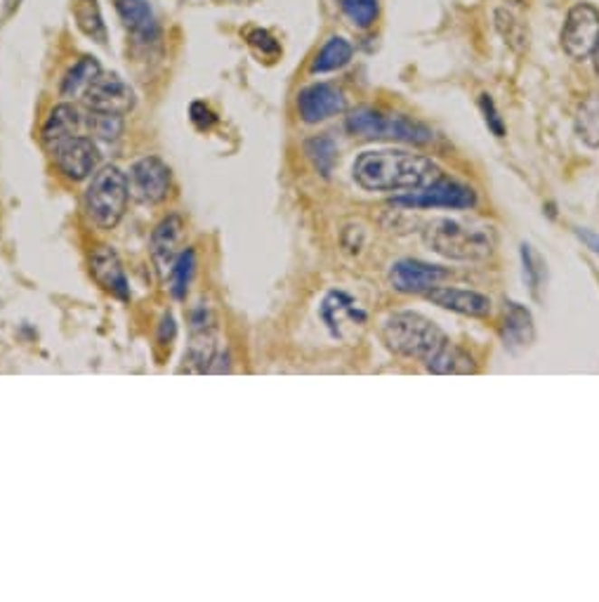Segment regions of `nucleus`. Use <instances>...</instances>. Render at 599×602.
Returning <instances> with one entry per match:
<instances>
[{"mask_svg":"<svg viewBox=\"0 0 599 602\" xmlns=\"http://www.w3.org/2000/svg\"><path fill=\"white\" fill-rule=\"evenodd\" d=\"M248 41H251V45H255V48L262 50V54H276L279 53V43L274 41V38L267 33V31H252L251 36H248Z\"/></svg>","mask_w":599,"mask_h":602,"instance_id":"nucleus-31","label":"nucleus"},{"mask_svg":"<svg viewBox=\"0 0 599 602\" xmlns=\"http://www.w3.org/2000/svg\"><path fill=\"white\" fill-rule=\"evenodd\" d=\"M119 17L130 33L139 38H151L157 33V22L149 0H116Z\"/></svg>","mask_w":599,"mask_h":602,"instance_id":"nucleus-19","label":"nucleus"},{"mask_svg":"<svg viewBox=\"0 0 599 602\" xmlns=\"http://www.w3.org/2000/svg\"><path fill=\"white\" fill-rule=\"evenodd\" d=\"M352 60V45H349L345 38L333 36L324 48L319 50V54L312 62V72L314 73H324V72H336V69L345 67L347 62Z\"/></svg>","mask_w":599,"mask_h":602,"instance_id":"nucleus-22","label":"nucleus"},{"mask_svg":"<svg viewBox=\"0 0 599 602\" xmlns=\"http://www.w3.org/2000/svg\"><path fill=\"white\" fill-rule=\"evenodd\" d=\"M385 343L404 357L425 361V367L449 345L437 324L418 312H396L385 321Z\"/></svg>","mask_w":599,"mask_h":602,"instance_id":"nucleus-2","label":"nucleus"},{"mask_svg":"<svg viewBox=\"0 0 599 602\" xmlns=\"http://www.w3.org/2000/svg\"><path fill=\"white\" fill-rule=\"evenodd\" d=\"M194 267H196V255L194 251H182L175 260L173 270H170V277H173V295L175 298H185L186 289H189V283H192L194 277Z\"/></svg>","mask_w":599,"mask_h":602,"instance_id":"nucleus-27","label":"nucleus"},{"mask_svg":"<svg viewBox=\"0 0 599 602\" xmlns=\"http://www.w3.org/2000/svg\"><path fill=\"white\" fill-rule=\"evenodd\" d=\"M345 95L330 83H314L298 95V111L305 123H319L345 111Z\"/></svg>","mask_w":599,"mask_h":602,"instance_id":"nucleus-12","label":"nucleus"},{"mask_svg":"<svg viewBox=\"0 0 599 602\" xmlns=\"http://www.w3.org/2000/svg\"><path fill=\"white\" fill-rule=\"evenodd\" d=\"M54 161L69 180H83L95 170L100 151L90 138H69L54 147Z\"/></svg>","mask_w":599,"mask_h":602,"instance_id":"nucleus-10","label":"nucleus"},{"mask_svg":"<svg viewBox=\"0 0 599 602\" xmlns=\"http://www.w3.org/2000/svg\"><path fill=\"white\" fill-rule=\"evenodd\" d=\"M92 274H95L97 283L107 289L109 293L119 295V298H128L130 289H128L126 272L120 267L119 255L109 246H100L92 253Z\"/></svg>","mask_w":599,"mask_h":602,"instance_id":"nucleus-16","label":"nucleus"},{"mask_svg":"<svg viewBox=\"0 0 599 602\" xmlns=\"http://www.w3.org/2000/svg\"><path fill=\"white\" fill-rule=\"evenodd\" d=\"M480 104H481V109H484L486 123H489V128H491V130L498 135V138H503V133H505L503 120L498 119V111H496V107H493V100H491V97H489V95H481Z\"/></svg>","mask_w":599,"mask_h":602,"instance_id":"nucleus-30","label":"nucleus"},{"mask_svg":"<svg viewBox=\"0 0 599 602\" xmlns=\"http://www.w3.org/2000/svg\"><path fill=\"white\" fill-rule=\"evenodd\" d=\"M100 73H102V69H100V62H97L95 57H81V60L69 69L64 81H62V95L76 97L79 92H85L88 85H90Z\"/></svg>","mask_w":599,"mask_h":602,"instance_id":"nucleus-20","label":"nucleus"},{"mask_svg":"<svg viewBox=\"0 0 599 602\" xmlns=\"http://www.w3.org/2000/svg\"><path fill=\"white\" fill-rule=\"evenodd\" d=\"M512 3H521V0H512Z\"/></svg>","mask_w":599,"mask_h":602,"instance_id":"nucleus-35","label":"nucleus"},{"mask_svg":"<svg viewBox=\"0 0 599 602\" xmlns=\"http://www.w3.org/2000/svg\"><path fill=\"white\" fill-rule=\"evenodd\" d=\"M88 126H90V133L95 135V138L116 139L120 133H123V116L92 111L90 119H88Z\"/></svg>","mask_w":599,"mask_h":602,"instance_id":"nucleus-28","label":"nucleus"},{"mask_svg":"<svg viewBox=\"0 0 599 602\" xmlns=\"http://www.w3.org/2000/svg\"><path fill=\"white\" fill-rule=\"evenodd\" d=\"M192 120H194V126L201 128V130H205V128H210L213 123H215V114H213V111H210L204 102H196V104H192Z\"/></svg>","mask_w":599,"mask_h":602,"instance_id":"nucleus-32","label":"nucleus"},{"mask_svg":"<svg viewBox=\"0 0 599 602\" xmlns=\"http://www.w3.org/2000/svg\"><path fill=\"white\" fill-rule=\"evenodd\" d=\"M185 239V223L180 215L166 217L151 234V253L161 272H170L180 255V244Z\"/></svg>","mask_w":599,"mask_h":602,"instance_id":"nucleus-15","label":"nucleus"},{"mask_svg":"<svg viewBox=\"0 0 599 602\" xmlns=\"http://www.w3.org/2000/svg\"><path fill=\"white\" fill-rule=\"evenodd\" d=\"M305 154H307V158L312 161L314 168L324 175V177H328V175L333 173V166H336V161H338L336 139L328 138V135H319V138L307 139Z\"/></svg>","mask_w":599,"mask_h":602,"instance_id":"nucleus-23","label":"nucleus"},{"mask_svg":"<svg viewBox=\"0 0 599 602\" xmlns=\"http://www.w3.org/2000/svg\"><path fill=\"white\" fill-rule=\"evenodd\" d=\"M73 14L79 19V26L95 41L104 43L107 41V29H104L102 13H100V5L97 0H79L76 7H73Z\"/></svg>","mask_w":599,"mask_h":602,"instance_id":"nucleus-25","label":"nucleus"},{"mask_svg":"<svg viewBox=\"0 0 599 602\" xmlns=\"http://www.w3.org/2000/svg\"><path fill=\"white\" fill-rule=\"evenodd\" d=\"M321 320L336 338H347V329L366 324V312L342 291H330L321 302Z\"/></svg>","mask_w":599,"mask_h":602,"instance_id":"nucleus-13","label":"nucleus"},{"mask_svg":"<svg viewBox=\"0 0 599 602\" xmlns=\"http://www.w3.org/2000/svg\"><path fill=\"white\" fill-rule=\"evenodd\" d=\"M427 368H430L432 374H442V376L472 374L474 361H472V357L465 352V349H461L458 345L449 343L437 357H434V359L430 361V364H427Z\"/></svg>","mask_w":599,"mask_h":602,"instance_id":"nucleus-21","label":"nucleus"},{"mask_svg":"<svg viewBox=\"0 0 599 602\" xmlns=\"http://www.w3.org/2000/svg\"><path fill=\"white\" fill-rule=\"evenodd\" d=\"M347 130L364 139H396L411 145H427L432 142V130L418 120L406 116H385L376 109H357L347 116Z\"/></svg>","mask_w":599,"mask_h":602,"instance_id":"nucleus-5","label":"nucleus"},{"mask_svg":"<svg viewBox=\"0 0 599 602\" xmlns=\"http://www.w3.org/2000/svg\"><path fill=\"white\" fill-rule=\"evenodd\" d=\"M392 204L404 205V208H453V211H465V208H472L477 204V194L468 185L442 177V180L432 182L427 187L395 196Z\"/></svg>","mask_w":599,"mask_h":602,"instance_id":"nucleus-6","label":"nucleus"},{"mask_svg":"<svg viewBox=\"0 0 599 602\" xmlns=\"http://www.w3.org/2000/svg\"><path fill=\"white\" fill-rule=\"evenodd\" d=\"M425 244L434 253L451 260H484L493 253L496 234L486 225L456 223V220H434L425 229Z\"/></svg>","mask_w":599,"mask_h":602,"instance_id":"nucleus-3","label":"nucleus"},{"mask_svg":"<svg viewBox=\"0 0 599 602\" xmlns=\"http://www.w3.org/2000/svg\"><path fill=\"white\" fill-rule=\"evenodd\" d=\"M442 177L437 163L408 151H366L354 161V180L368 192H415Z\"/></svg>","mask_w":599,"mask_h":602,"instance_id":"nucleus-1","label":"nucleus"},{"mask_svg":"<svg viewBox=\"0 0 599 602\" xmlns=\"http://www.w3.org/2000/svg\"><path fill=\"white\" fill-rule=\"evenodd\" d=\"M599 41L597 7L578 3L569 10L562 29V48L571 60H587Z\"/></svg>","mask_w":599,"mask_h":602,"instance_id":"nucleus-7","label":"nucleus"},{"mask_svg":"<svg viewBox=\"0 0 599 602\" xmlns=\"http://www.w3.org/2000/svg\"><path fill=\"white\" fill-rule=\"evenodd\" d=\"M130 185L126 173L116 166H107L92 177L85 192V208L92 223L100 229H114L126 213Z\"/></svg>","mask_w":599,"mask_h":602,"instance_id":"nucleus-4","label":"nucleus"},{"mask_svg":"<svg viewBox=\"0 0 599 602\" xmlns=\"http://www.w3.org/2000/svg\"><path fill=\"white\" fill-rule=\"evenodd\" d=\"M521 258H524V270H527L531 291H534V295H538L540 279H543V274H546V270H543V260H540V255L536 253L534 248L527 246V244L521 246Z\"/></svg>","mask_w":599,"mask_h":602,"instance_id":"nucleus-29","label":"nucleus"},{"mask_svg":"<svg viewBox=\"0 0 599 602\" xmlns=\"http://www.w3.org/2000/svg\"><path fill=\"white\" fill-rule=\"evenodd\" d=\"M345 17L359 29H368L378 17V0H340Z\"/></svg>","mask_w":599,"mask_h":602,"instance_id":"nucleus-26","label":"nucleus"},{"mask_svg":"<svg viewBox=\"0 0 599 602\" xmlns=\"http://www.w3.org/2000/svg\"><path fill=\"white\" fill-rule=\"evenodd\" d=\"M427 301L439 305L443 310L458 314H470V317H486L491 312V301L477 291L451 289V286H434L427 291Z\"/></svg>","mask_w":599,"mask_h":602,"instance_id":"nucleus-14","label":"nucleus"},{"mask_svg":"<svg viewBox=\"0 0 599 602\" xmlns=\"http://www.w3.org/2000/svg\"><path fill=\"white\" fill-rule=\"evenodd\" d=\"M578 236H581V239L585 241L587 246L593 248V251H597L599 253V234H593V232H587V229H578Z\"/></svg>","mask_w":599,"mask_h":602,"instance_id":"nucleus-33","label":"nucleus"},{"mask_svg":"<svg viewBox=\"0 0 599 602\" xmlns=\"http://www.w3.org/2000/svg\"><path fill=\"white\" fill-rule=\"evenodd\" d=\"M593 62H594V72L599 73V41H597V45H594V50H593Z\"/></svg>","mask_w":599,"mask_h":602,"instance_id":"nucleus-34","label":"nucleus"},{"mask_svg":"<svg viewBox=\"0 0 599 602\" xmlns=\"http://www.w3.org/2000/svg\"><path fill=\"white\" fill-rule=\"evenodd\" d=\"M81 126V116L76 111V107L71 104H60V107H54L50 111L48 120H45V126H43V142L54 149V147L64 142V139L73 138L76 130Z\"/></svg>","mask_w":599,"mask_h":602,"instance_id":"nucleus-18","label":"nucleus"},{"mask_svg":"<svg viewBox=\"0 0 599 602\" xmlns=\"http://www.w3.org/2000/svg\"><path fill=\"white\" fill-rule=\"evenodd\" d=\"M500 336H503L508 348H524V345L531 343L534 340V317H531V312L517 305V302H508Z\"/></svg>","mask_w":599,"mask_h":602,"instance_id":"nucleus-17","label":"nucleus"},{"mask_svg":"<svg viewBox=\"0 0 599 602\" xmlns=\"http://www.w3.org/2000/svg\"><path fill=\"white\" fill-rule=\"evenodd\" d=\"M575 133L590 147H599V97L590 95L578 109Z\"/></svg>","mask_w":599,"mask_h":602,"instance_id":"nucleus-24","label":"nucleus"},{"mask_svg":"<svg viewBox=\"0 0 599 602\" xmlns=\"http://www.w3.org/2000/svg\"><path fill=\"white\" fill-rule=\"evenodd\" d=\"M85 104L100 114L126 116L135 107V92L116 73H100L85 91Z\"/></svg>","mask_w":599,"mask_h":602,"instance_id":"nucleus-8","label":"nucleus"},{"mask_svg":"<svg viewBox=\"0 0 599 602\" xmlns=\"http://www.w3.org/2000/svg\"><path fill=\"white\" fill-rule=\"evenodd\" d=\"M446 277H449V272L442 267L427 265L420 260H399L390 272V283L399 293H427Z\"/></svg>","mask_w":599,"mask_h":602,"instance_id":"nucleus-11","label":"nucleus"},{"mask_svg":"<svg viewBox=\"0 0 599 602\" xmlns=\"http://www.w3.org/2000/svg\"><path fill=\"white\" fill-rule=\"evenodd\" d=\"M130 187L144 204H161L170 192V168L158 157L139 158L130 168Z\"/></svg>","mask_w":599,"mask_h":602,"instance_id":"nucleus-9","label":"nucleus"}]
</instances>
